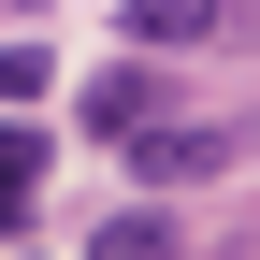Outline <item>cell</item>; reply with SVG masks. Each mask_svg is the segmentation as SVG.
Wrapping results in <instances>:
<instances>
[{
	"instance_id": "obj_5",
	"label": "cell",
	"mask_w": 260,
	"mask_h": 260,
	"mask_svg": "<svg viewBox=\"0 0 260 260\" xmlns=\"http://www.w3.org/2000/svg\"><path fill=\"white\" fill-rule=\"evenodd\" d=\"M87 260H174V217H145V203H116V217H102V246H87Z\"/></svg>"
},
{
	"instance_id": "obj_4",
	"label": "cell",
	"mask_w": 260,
	"mask_h": 260,
	"mask_svg": "<svg viewBox=\"0 0 260 260\" xmlns=\"http://www.w3.org/2000/svg\"><path fill=\"white\" fill-rule=\"evenodd\" d=\"M116 29H130V44H203L217 0H116Z\"/></svg>"
},
{
	"instance_id": "obj_2",
	"label": "cell",
	"mask_w": 260,
	"mask_h": 260,
	"mask_svg": "<svg viewBox=\"0 0 260 260\" xmlns=\"http://www.w3.org/2000/svg\"><path fill=\"white\" fill-rule=\"evenodd\" d=\"M217 159H232V130H145L130 174H145V188H188V174H217Z\"/></svg>"
},
{
	"instance_id": "obj_6",
	"label": "cell",
	"mask_w": 260,
	"mask_h": 260,
	"mask_svg": "<svg viewBox=\"0 0 260 260\" xmlns=\"http://www.w3.org/2000/svg\"><path fill=\"white\" fill-rule=\"evenodd\" d=\"M44 73H58L44 44H0V102H44Z\"/></svg>"
},
{
	"instance_id": "obj_3",
	"label": "cell",
	"mask_w": 260,
	"mask_h": 260,
	"mask_svg": "<svg viewBox=\"0 0 260 260\" xmlns=\"http://www.w3.org/2000/svg\"><path fill=\"white\" fill-rule=\"evenodd\" d=\"M44 159H58V145H44L29 116L0 130V232H29V203H44Z\"/></svg>"
},
{
	"instance_id": "obj_1",
	"label": "cell",
	"mask_w": 260,
	"mask_h": 260,
	"mask_svg": "<svg viewBox=\"0 0 260 260\" xmlns=\"http://www.w3.org/2000/svg\"><path fill=\"white\" fill-rule=\"evenodd\" d=\"M87 130H102V145H145V130H159V73H145V58H116V73L87 87Z\"/></svg>"
}]
</instances>
